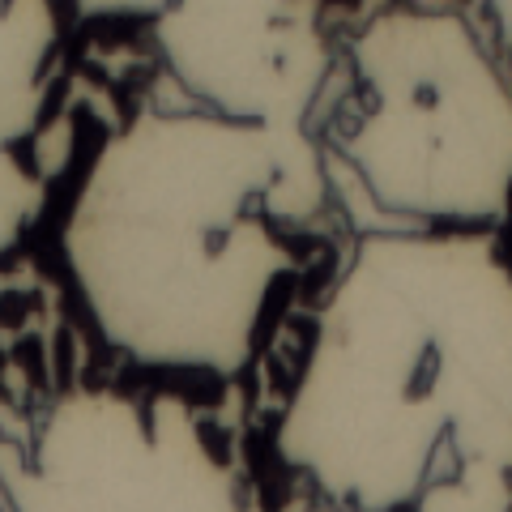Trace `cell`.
<instances>
[{"label":"cell","instance_id":"cell-1","mask_svg":"<svg viewBox=\"0 0 512 512\" xmlns=\"http://www.w3.org/2000/svg\"><path fill=\"white\" fill-rule=\"evenodd\" d=\"M274 453L342 512H508L504 235L363 231L312 316Z\"/></svg>","mask_w":512,"mask_h":512},{"label":"cell","instance_id":"cell-2","mask_svg":"<svg viewBox=\"0 0 512 512\" xmlns=\"http://www.w3.org/2000/svg\"><path fill=\"white\" fill-rule=\"evenodd\" d=\"M325 205L316 137L141 107L77 175L60 261L107 350L150 372L231 380L295 295Z\"/></svg>","mask_w":512,"mask_h":512},{"label":"cell","instance_id":"cell-3","mask_svg":"<svg viewBox=\"0 0 512 512\" xmlns=\"http://www.w3.org/2000/svg\"><path fill=\"white\" fill-rule=\"evenodd\" d=\"M355 99L329 150L393 231H500L512 180L504 56L461 9L393 5L346 35Z\"/></svg>","mask_w":512,"mask_h":512},{"label":"cell","instance_id":"cell-4","mask_svg":"<svg viewBox=\"0 0 512 512\" xmlns=\"http://www.w3.org/2000/svg\"><path fill=\"white\" fill-rule=\"evenodd\" d=\"M9 512H269L180 393L73 389L30 444L0 431Z\"/></svg>","mask_w":512,"mask_h":512},{"label":"cell","instance_id":"cell-5","mask_svg":"<svg viewBox=\"0 0 512 512\" xmlns=\"http://www.w3.org/2000/svg\"><path fill=\"white\" fill-rule=\"evenodd\" d=\"M150 39L201 111L282 141L312 137L308 116L338 64L325 9L299 0L154 9Z\"/></svg>","mask_w":512,"mask_h":512},{"label":"cell","instance_id":"cell-6","mask_svg":"<svg viewBox=\"0 0 512 512\" xmlns=\"http://www.w3.org/2000/svg\"><path fill=\"white\" fill-rule=\"evenodd\" d=\"M64 13L47 0L0 5V154L22 150L52 94V60Z\"/></svg>","mask_w":512,"mask_h":512}]
</instances>
